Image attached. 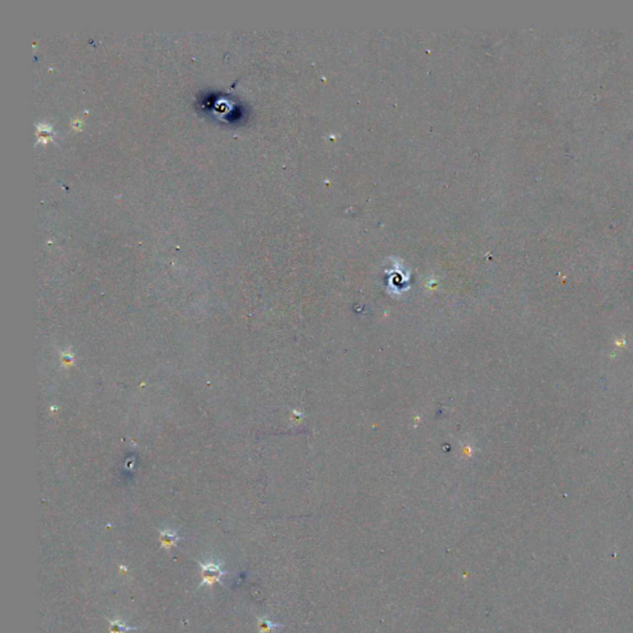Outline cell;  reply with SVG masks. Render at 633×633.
Listing matches in <instances>:
<instances>
[{
	"instance_id": "obj_1",
	"label": "cell",
	"mask_w": 633,
	"mask_h": 633,
	"mask_svg": "<svg viewBox=\"0 0 633 633\" xmlns=\"http://www.w3.org/2000/svg\"><path fill=\"white\" fill-rule=\"evenodd\" d=\"M198 564H199V568L202 570V581L198 585V588H200L202 586H209L212 588L214 584H220V585L224 586V584L222 583V578L226 575L227 573L223 569L220 561L208 560L204 563L198 561Z\"/></svg>"
},
{
	"instance_id": "obj_2",
	"label": "cell",
	"mask_w": 633,
	"mask_h": 633,
	"mask_svg": "<svg viewBox=\"0 0 633 633\" xmlns=\"http://www.w3.org/2000/svg\"><path fill=\"white\" fill-rule=\"evenodd\" d=\"M178 541H181V537H178V534L176 532L170 531V529H166V531L160 532V542H161V546L167 550H170L172 546H176V544L178 543Z\"/></svg>"
},
{
	"instance_id": "obj_3",
	"label": "cell",
	"mask_w": 633,
	"mask_h": 633,
	"mask_svg": "<svg viewBox=\"0 0 633 633\" xmlns=\"http://www.w3.org/2000/svg\"><path fill=\"white\" fill-rule=\"evenodd\" d=\"M109 622V633H129L130 631L134 630H137V627H131V626L126 625L123 620L120 618H115V620H108Z\"/></svg>"
},
{
	"instance_id": "obj_4",
	"label": "cell",
	"mask_w": 633,
	"mask_h": 633,
	"mask_svg": "<svg viewBox=\"0 0 633 633\" xmlns=\"http://www.w3.org/2000/svg\"><path fill=\"white\" fill-rule=\"evenodd\" d=\"M257 622H259V633H270L274 628L283 627L281 623H274L266 617H257Z\"/></svg>"
}]
</instances>
